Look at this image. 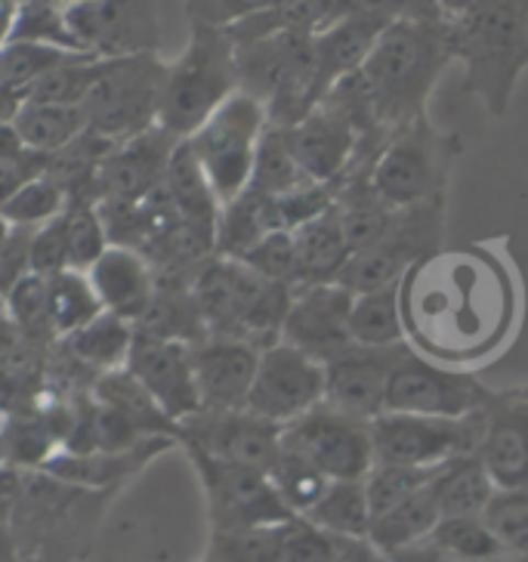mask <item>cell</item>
<instances>
[{
  "label": "cell",
  "mask_w": 528,
  "mask_h": 562,
  "mask_svg": "<svg viewBox=\"0 0 528 562\" xmlns=\"http://www.w3.org/2000/svg\"><path fill=\"white\" fill-rule=\"evenodd\" d=\"M510 281L488 254H432L402 279L405 334L427 359H470L495 347L510 322Z\"/></svg>",
  "instance_id": "6da1fadb"
},
{
  "label": "cell",
  "mask_w": 528,
  "mask_h": 562,
  "mask_svg": "<svg viewBox=\"0 0 528 562\" xmlns=\"http://www.w3.org/2000/svg\"><path fill=\"white\" fill-rule=\"evenodd\" d=\"M454 56L448 19H396L368 53L359 78L383 131H402L427 115V100Z\"/></svg>",
  "instance_id": "7a4b0ae2"
},
{
  "label": "cell",
  "mask_w": 528,
  "mask_h": 562,
  "mask_svg": "<svg viewBox=\"0 0 528 562\" xmlns=\"http://www.w3.org/2000/svg\"><path fill=\"white\" fill-rule=\"evenodd\" d=\"M448 37L451 56L463 66V90L495 117L507 115L528 68V0H476L448 19Z\"/></svg>",
  "instance_id": "3957f363"
},
{
  "label": "cell",
  "mask_w": 528,
  "mask_h": 562,
  "mask_svg": "<svg viewBox=\"0 0 528 562\" xmlns=\"http://www.w3.org/2000/svg\"><path fill=\"white\" fill-rule=\"evenodd\" d=\"M192 297L199 303L207 337L241 340L263 352L281 340L294 288L257 276L241 260L214 254L195 269Z\"/></svg>",
  "instance_id": "277c9868"
},
{
  "label": "cell",
  "mask_w": 528,
  "mask_h": 562,
  "mask_svg": "<svg viewBox=\"0 0 528 562\" xmlns=\"http://www.w3.org/2000/svg\"><path fill=\"white\" fill-rule=\"evenodd\" d=\"M232 93H238L235 41L226 29L192 25L189 47L167 66L158 127L177 139H189Z\"/></svg>",
  "instance_id": "5b68a950"
},
{
  "label": "cell",
  "mask_w": 528,
  "mask_h": 562,
  "mask_svg": "<svg viewBox=\"0 0 528 562\" xmlns=\"http://www.w3.org/2000/svg\"><path fill=\"white\" fill-rule=\"evenodd\" d=\"M238 90L266 109L269 124L294 127L315 109L313 34L279 32L235 44Z\"/></svg>",
  "instance_id": "8992f818"
},
{
  "label": "cell",
  "mask_w": 528,
  "mask_h": 562,
  "mask_svg": "<svg viewBox=\"0 0 528 562\" xmlns=\"http://www.w3.org/2000/svg\"><path fill=\"white\" fill-rule=\"evenodd\" d=\"M167 66L155 53L102 59L100 78L90 87L83 112L90 131L112 143H124L158 124Z\"/></svg>",
  "instance_id": "52a82bcc"
},
{
  "label": "cell",
  "mask_w": 528,
  "mask_h": 562,
  "mask_svg": "<svg viewBox=\"0 0 528 562\" xmlns=\"http://www.w3.org/2000/svg\"><path fill=\"white\" fill-rule=\"evenodd\" d=\"M454 155H458V136L439 133L424 115L386 139L371 180L380 199L396 211H405L446 195Z\"/></svg>",
  "instance_id": "ba28073f"
},
{
  "label": "cell",
  "mask_w": 528,
  "mask_h": 562,
  "mask_svg": "<svg viewBox=\"0 0 528 562\" xmlns=\"http://www.w3.org/2000/svg\"><path fill=\"white\" fill-rule=\"evenodd\" d=\"M266 127L269 117L263 105L238 90L189 136V146L195 151L220 207L248 189Z\"/></svg>",
  "instance_id": "9c48e42d"
},
{
  "label": "cell",
  "mask_w": 528,
  "mask_h": 562,
  "mask_svg": "<svg viewBox=\"0 0 528 562\" xmlns=\"http://www.w3.org/2000/svg\"><path fill=\"white\" fill-rule=\"evenodd\" d=\"M442 235H446V195L396 211L383 238L349 257L344 272L337 276V284H344L349 294L396 284L405 279L412 266L439 254Z\"/></svg>",
  "instance_id": "30bf717a"
},
{
  "label": "cell",
  "mask_w": 528,
  "mask_h": 562,
  "mask_svg": "<svg viewBox=\"0 0 528 562\" xmlns=\"http://www.w3.org/2000/svg\"><path fill=\"white\" fill-rule=\"evenodd\" d=\"M482 439V412L467 417L383 412L371 420L374 461L439 470L454 458L476 454Z\"/></svg>",
  "instance_id": "8fae6325"
},
{
  "label": "cell",
  "mask_w": 528,
  "mask_h": 562,
  "mask_svg": "<svg viewBox=\"0 0 528 562\" xmlns=\"http://www.w3.org/2000/svg\"><path fill=\"white\" fill-rule=\"evenodd\" d=\"M281 448L310 461L334 480H364L374 467L371 420L340 412L328 402L281 427Z\"/></svg>",
  "instance_id": "7c38bea8"
},
{
  "label": "cell",
  "mask_w": 528,
  "mask_h": 562,
  "mask_svg": "<svg viewBox=\"0 0 528 562\" xmlns=\"http://www.w3.org/2000/svg\"><path fill=\"white\" fill-rule=\"evenodd\" d=\"M492 396H495V390H488L473 374L451 371L446 364L427 359L414 347H405L390 374V383H386L383 412L467 417V414L482 412Z\"/></svg>",
  "instance_id": "4fadbf2b"
},
{
  "label": "cell",
  "mask_w": 528,
  "mask_h": 562,
  "mask_svg": "<svg viewBox=\"0 0 528 562\" xmlns=\"http://www.w3.org/2000/svg\"><path fill=\"white\" fill-rule=\"evenodd\" d=\"M199 463L201 480L211 495L216 531H250V529H279L284 522L297 519L281 504L279 492L260 470L223 463L192 451Z\"/></svg>",
  "instance_id": "5bb4252c"
},
{
  "label": "cell",
  "mask_w": 528,
  "mask_h": 562,
  "mask_svg": "<svg viewBox=\"0 0 528 562\" xmlns=\"http://www.w3.org/2000/svg\"><path fill=\"white\" fill-rule=\"evenodd\" d=\"M318 402H325V364L281 340L260 352L257 378L245 402L250 414L284 427Z\"/></svg>",
  "instance_id": "9a60e30c"
},
{
  "label": "cell",
  "mask_w": 528,
  "mask_h": 562,
  "mask_svg": "<svg viewBox=\"0 0 528 562\" xmlns=\"http://www.w3.org/2000/svg\"><path fill=\"white\" fill-rule=\"evenodd\" d=\"M63 16L78 47L102 59L151 53L158 41L151 0H66Z\"/></svg>",
  "instance_id": "2e32d148"
},
{
  "label": "cell",
  "mask_w": 528,
  "mask_h": 562,
  "mask_svg": "<svg viewBox=\"0 0 528 562\" xmlns=\"http://www.w3.org/2000/svg\"><path fill=\"white\" fill-rule=\"evenodd\" d=\"M192 451L223 463H238L269 473L281 454V427L248 408L235 412H199L180 424Z\"/></svg>",
  "instance_id": "e0dca14e"
},
{
  "label": "cell",
  "mask_w": 528,
  "mask_h": 562,
  "mask_svg": "<svg viewBox=\"0 0 528 562\" xmlns=\"http://www.w3.org/2000/svg\"><path fill=\"white\" fill-rule=\"evenodd\" d=\"M352 297L356 294H349L337 281L294 288L291 310L281 325V344L306 352L310 359L322 364L337 359L340 352L356 347L352 334H349Z\"/></svg>",
  "instance_id": "ac0fdd59"
},
{
  "label": "cell",
  "mask_w": 528,
  "mask_h": 562,
  "mask_svg": "<svg viewBox=\"0 0 528 562\" xmlns=\"http://www.w3.org/2000/svg\"><path fill=\"white\" fill-rule=\"evenodd\" d=\"M139 386L155 398V405L173 420L182 424L192 414L201 412L195 371H192V349L182 340H167L155 334H133L131 356L127 364Z\"/></svg>",
  "instance_id": "d6986e66"
},
{
  "label": "cell",
  "mask_w": 528,
  "mask_h": 562,
  "mask_svg": "<svg viewBox=\"0 0 528 562\" xmlns=\"http://www.w3.org/2000/svg\"><path fill=\"white\" fill-rule=\"evenodd\" d=\"M479 461L495 488H528V393H495L482 408Z\"/></svg>",
  "instance_id": "ffe728a7"
},
{
  "label": "cell",
  "mask_w": 528,
  "mask_h": 562,
  "mask_svg": "<svg viewBox=\"0 0 528 562\" xmlns=\"http://www.w3.org/2000/svg\"><path fill=\"white\" fill-rule=\"evenodd\" d=\"M408 344L398 347H349L325 364V402L340 412L374 420L386 405V383L398 356Z\"/></svg>",
  "instance_id": "44dd1931"
},
{
  "label": "cell",
  "mask_w": 528,
  "mask_h": 562,
  "mask_svg": "<svg viewBox=\"0 0 528 562\" xmlns=\"http://www.w3.org/2000/svg\"><path fill=\"white\" fill-rule=\"evenodd\" d=\"M192 349V371L199 386L201 412H235L245 408L257 378L260 349L229 337H204Z\"/></svg>",
  "instance_id": "7402d4cb"
},
{
  "label": "cell",
  "mask_w": 528,
  "mask_h": 562,
  "mask_svg": "<svg viewBox=\"0 0 528 562\" xmlns=\"http://www.w3.org/2000/svg\"><path fill=\"white\" fill-rule=\"evenodd\" d=\"M177 136L165 127H151L133 139L117 143L109 158L97 167V192L105 195L109 204H131L149 195L158 182L165 180L167 161L177 149Z\"/></svg>",
  "instance_id": "603a6c76"
},
{
  "label": "cell",
  "mask_w": 528,
  "mask_h": 562,
  "mask_svg": "<svg viewBox=\"0 0 528 562\" xmlns=\"http://www.w3.org/2000/svg\"><path fill=\"white\" fill-rule=\"evenodd\" d=\"M291 146L306 180L334 186L356 158L359 133L334 102L322 100L310 115L291 127Z\"/></svg>",
  "instance_id": "cb8c5ba5"
},
{
  "label": "cell",
  "mask_w": 528,
  "mask_h": 562,
  "mask_svg": "<svg viewBox=\"0 0 528 562\" xmlns=\"http://www.w3.org/2000/svg\"><path fill=\"white\" fill-rule=\"evenodd\" d=\"M386 25H390L386 19L371 16V13H352L340 19L337 25H330L328 32L315 34V102L322 100L334 83L364 66L368 53L374 50Z\"/></svg>",
  "instance_id": "d4e9b609"
},
{
  "label": "cell",
  "mask_w": 528,
  "mask_h": 562,
  "mask_svg": "<svg viewBox=\"0 0 528 562\" xmlns=\"http://www.w3.org/2000/svg\"><path fill=\"white\" fill-rule=\"evenodd\" d=\"M87 276L93 281V291L100 297L102 310L121 315L127 322H136L149 310L151 297H155V276H151L146 257L133 248L109 245V250L93 263Z\"/></svg>",
  "instance_id": "484cf974"
},
{
  "label": "cell",
  "mask_w": 528,
  "mask_h": 562,
  "mask_svg": "<svg viewBox=\"0 0 528 562\" xmlns=\"http://www.w3.org/2000/svg\"><path fill=\"white\" fill-rule=\"evenodd\" d=\"M294 241H297V288L337 281L352 257L334 204L322 216L310 220L306 226L294 229Z\"/></svg>",
  "instance_id": "4316f807"
},
{
  "label": "cell",
  "mask_w": 528,
  "mask_h": 562,
  "mask_svg": "<svg viewBox=\"0 0 528 562\" xmlns=\"http://www.w3.org/2000/svg\"><path fill=\"white\" fill-rule=\"evenodd\" d=\"M165 186L170 199L177 204V211L186 223L207 229L216 235V220H220V201H216L211 182L201 170L195 151L189 146V139H180L177 149L167 161Z\"/></svg>",
  "instance_id": "83f0119b"
},
{
  "label": "cell",
  "mask_w": 528,
  "mask_h": 562,
  "mask_svg": "<svg viewBox=\"0 0 528 562\" xmlns=\"http://www.w3.org/2000/svg\"><path fill=\"white\" fill-rule=\"evenodd\" d=\"M495 482L482 467L479 454H463L439 467L432 476V495L442 519L448 516H482L488 501L495 497Z\"/></svg>",
  "instance_id": "f1b7e54d"
},
{
  "label": "cell",
  "mask_w": 528,
  "mask_h": 562,
  "mask_svg": "<svg viewBox=\"0 0 528 562\" xmlns=\"http://www.w3.org/2000/svg\"><path fill=\"white\" fill-rule=\"evenodd\" d=\"M13 124L25 149L41 155L68 149L78 136L90 131V117L81 105H50V102H22Z\"/></svg>",
  "instance_id": "f546056e"
},
{
  "label": "cell",
  "mask_w": 528,
  "mask_h": 562,
  "mask_svg": "<svg viewBox=\"0 0 528 562\" xmlns=\"http://www.w3.org/2000/svg\"><path fill=\"white\" fill-rule=\"evenodd\" d=\"M349 334L356 347H398L405 344L402 281L352 297Z\"/></svg>",
  "instance_id": "4dcf8cb0"
},
{
  "label": "cell",
  "mask_w": 528,
  "mask_h": 562,
  "mask_svg": "<svg viewBox=\"0 0 528 562\" xmlns=\"http://www.w3.org/2000/svg\"><path fill=\"white\" fill-rule=\"evenodd\" d=\"M439 519H442V513H439V504H436V495H432V482H429L427 488H420L417 495L402 501L390 513L378 516L371 522L368 541L383 553L405 550V547L427 541L432 529L439 526Z\"/></svg>",
  "instance_id": "1f68e13d"
},
{
  "label": "cell",
  "mask_w": 528,
  "mask_h": 562,
  "mask_svg": "<svg viewBox=\"0 0 528 562\" xmlns=\"http://www.w3.org/2000/svg\"><path fill=\"white\" fill-rule=\"evenodd\" d=\"M303 519L330 531L334 538H368L371 507L364 495V480H334Z\"/></svg>",
  "instance_id": "d6a6232c"
},
{
  "label": "cell",
  "mask_w": 528,
  "mask_h": 562,
  "mask_svg": "<svg viewBox=\"0 0 528 562\" xmlns=\"http://www.w3.org/2000/svg\"><path fill=\"white\" fill-rule=\"evenodd\" d=\"M133 334L136 331H131L127 318L102 313L87 328L68 334L66 347L75 362L87 364V368H100V371H115L117 364H127Z\"/></svg>",
  "instance_id": "836d02e7"
},
{
  "label": "cell",
  "mask_w": 528,
  "mask_h": 562,
  "mask_svg": "<svg viewBox=\"0 0 528 562\" xmlns=\"http://www.w3.org/2000/svg\"><path fill=\"white\" fill-rule=\"evenodd\" d=\"M47 310H50L53 334H66V337L87 328L93 318L105 313L90 276L78 269H63L47 279Z\"/></svg>",
  "instance_id": "e575fe53"
},
{
  "label": "cell",
  "mask_w": 528,
  "mask_h": 562,
  "mask_svg": "<svg viewBox=\"0 0 528 562\" xmlns=\"http://www.w3.org/2000/svg\"><path fill=\"white\" fill-rule=\"evenodd\" d=\"M306 180V173L300 170L291 146V127H276L269 124L260 136L257 158H254V173H250L248 189L257 195H281L291 192Z\"/></svg>",
  "instance_id": "d590c367"
},
{
  "label": "cell",
  "mask_w": 528,
  "mask_h": 562,
  "mask_svg": "<svg viewBox=\"0 0 528 562\" xmlns=\"http://www.w3.org/2000/svg\"><path fill=\"white\" fill-rule=\"evenodd\" d=\"M448 562H488L507 553L482 516H448L427 538Z\"/></svg>",
  "instance_id": "8d00e7d4"
},
{
  "label": "cell",
  "mask_w": 528,
  "mask_h": 562,
  "mask_svg": "<svg viewBox=\"0 0 528 562\" xmlns=\"http://www.w3.org/2000/svg\"><path fill=\"white\" fill-rule=\"evenodd\" d=\"M102 68V56L78 53L63 66L50 68L25 90V102H50V105H83L90 87L97 83Z\"/></svg>",
  "instance_id": "74e56055"
},
{
  "label": "cell",
  "mask_w": 528,
  "mask_h": 562,
  "mask_svg": "<svg viewBox=\"0 0 528 562\" xmlns=\"http://www.w3.org/2000/svg\"><path fill=\"white\" fill-rule=\"evenodd\" d=\"M97 398H100L102 405H109V408L124 414V417H131L133 424L143 432L173 430V420L155 405V398L139 386V381L133 378L127 368L124 371H109L97 383Z\"/></svg>",
  "instance_id": "f35d334b"
},
{
  "label": "cell",
  "mask_w": 528,
  "mask_h": 562,
  "mask_svg": "<svg viewBox=\"0 0 528 562\" xmlns=\"http://www.w3.org/2000/svg\"><path fill=\"white\" fill-rule=\"evenodd\" d=\"M266 476L272 482V488L279 492L281 504L294 516H306V513L313 510L315 504H318V497L325 495L330 485V480L322 470H315L313 463L291 454V451H284V448H281L279 461L272 463V470Z\"/></svg>",
  "instance_id": "ab89813d"
},
{
  "label": "cell",
  "mask_w": 528,
  "mask_h": 562,
  "mask_svg": "<svg viewBox=\"0 0 528 562\" xmlns=\"http://www.w3.org/2000/svg\"><path fill=\"white\" fill-rule=\"evenodd\" d=\"M439 470H420V467H398V463H374L364 476V495L371 507V522L398 507L402 501L427 488Z\"/></svg>",
  "instance_id": "60d3db41"
},
{
  "label": "cell",
  "mask_w": 528,
  "mask_h": 562,
  "mask_svg": "<svg viewBox=\"0 0 528 562\" xmlns=\"http://www.w3.org/2000/svg\"><path fill=\"white\" fill-rule=\"evenodd\" d=\"M75 50H63L53 44H37V41H7V47L0 50V83L13 87V90H29L41 75H47L50 68L63 66Z\"/></svg>",
  "instance_id": "b9f144b4"
},
{
  "label": "cell",
  "mask_w": 528,
  "mask_h": 562,
  "mask_svg": "<svg viewBox=\"0 0 528 562\" xmlns=\"http://www.w3.org/2000/svg\"><path fill=\"white\" fill-rule=\"evenodd\" d=\"M68 192L56 180H50L47 173L37 180L25 182L13 199L0 207V216L10 226H44L50 223L53 216H59L66 211Z\"/></svg>",
  "instance_id": "7bdbcfd3"
},
{
  "label": "cell",
  "mask_w": 528,
  "mask_h": 562,
  "mask_svg": "<svg viewBox=\"0 0 528 562\" xmlns=\"http://www.w3.org/2000/svg\"><path fill=\"white\" fill-rule=\"evenodd\" d=\"M482 519L507 553L528 560V488H497Z\"/></svg>",
  "instance_id": "ee69618b"
},
{
  "label": "cell",
  "mask_w": 528,
  "mask_h": 562,
  "mask_svg": "<svg viewBox=\"0 0 528 562\" xmlns=\"http://www.w3.org/2000/svg\"><path fill=\"white\" fill-rule=\"evenodd\" d=\"M66 245L68 269L90 272L93 263L109 250V229L97 207L90 204L66 207Z\"/></svg>",
  "instance_id": "f6af8a7d"
},
{
  "label": "cell",
  "mask_w": 528,
  "mask_h": 562,
  "mask_svg": "<svg viewBox=\"0 0 528 562\" xmlns=\"http://www.w3.org/2000/svg\"><path fill=\"white\" fill-rule=\"evenodd\" d=\"M7 315L13 318L19 331L32 337L34 344H44L53 337L50 310H47V279L29 272L25 279L16 281V288L7 294Z\"/></svg>",
  "instance_id": "bcb514c9"
},
{
  "label": "cell",
  "mask_w": 528,
  "mask_h": 562,
  "mask_svg": "<svg viewBox=\"0 0 528 562\" xmlns=\"http://www.w3.org/2000/svg\"><path fill=\"white\" fill-rule=\"evenodd\" d=\"M257 276L297 288V241L294 232H266L263 238L238 257Z\"/></svg>",
  "instance_id": "7dc6e473"
},
{
  "label": "cell",
  "mask_w": 528,
  "mask_h": 562,
  "mask_svg": "<svg viewBox=\"0 0 528 562\" xmlns=\"http://www.w3.org/2000/svg\"><path fill=\"white\" fill-rule=\"evenodd\" d=\"M279 541L281 526L279 529L216 531L214 547L204 562H279Z\"/></svg>",
  "instance_id": "c3c4849f"
},
{
  "label": "cell",
  "mask_w": 528,
  "mask_h": 562,
  "mask_svg": "<svg viewBox=\"0 0 528 562\" xmlns=\"http://www.w3.org/2000/svg\"><path fill=\"white\" fill-rule=\"evenodd\" d=\"M337 541L330 531L318 529L310 519H291L281 526L279 562H334L337 557Z\"/></svg>",
  "instance_id": "681fc988"
},
{
  "label": "cell",
  "mask_w": 528,
  "mask_h": 562,
  "mask_svg": "<svg viewBox=\"0 0 528 562\" xmlns=\"http://www.w3.org/2000/svg\"><path fill=\"white\" fill-rule=\"evenodd\" d=\"M34 276L50 279L56 272L68 269V245H66V211L53 216L50 223L37 226L32 232V248H29Z\"/></svg>",
  "instance_id": "f907efd6"
},
{
  "label": "cell",
  "mask_w": 528,
  "mask_h": 562,
  "mask_svg": "<svg viewBox=\"0 0 528 562\" xmlns=\"http://www.w3.org/2000/svg\"><path fill=\"white\" fill-rule=\"evenodd\" d=\"M279 0H186V10L192 25H211V29H232L245 19L276 7Z\"/></svg>",
  "instance_id": "816d5d0a"
},
{
  "label": "cell",
  "mask_w": 528,
  "mask_h": 562,
  "mask_svg": "<svg viewBox=\"0 0 528 562\" xmlns=\"http://www.w3.org/2000/svg\"><path fill=\"white\" fill-rule=\"evenodd\" d=\"M50 167V155L41 151H22L16 158H0V207L16 195L25 182L44 177Z\"/></svg>",
  "instance_id": "f5cc1de1"
},
{
  "label": "cell",
  "mask_w": 528,
  "mask_h": 562,
  "mask_svg": "<svg viewBox=\"0 0 528 562\" xmlns=\"http://www.w3.org/2000/svg\"><path fill=\"white\" fill-rule=\"evenodd\" d=\"M334 562H386V553L378 550L368 538H340Z\"/></svg>",
  "instance_id": "db71d44e"
},
{
  "label": "cell",
  "mask_w": 528,
  "mask_h": 562,
  "mask_svg": "<svg viewBox=\"0 0 528 562\" xmlns=\"http://www.w3.org/2000/svg\"><path fill=\"white\" fill-rule=\"evenodd\" d=\"M386 562H446V557L429 544V541H420V544L405 547V550L386 553Z\"/></svg>",
  "instance_id": "11a10c76"
},
{
  "label": "cell",
  "mask_w": 528,
  "mask_h": 562,
  "mask_svg": "<svg viewBox=\"0 0 528 562\" xmlns=\"http://www.w3.org/2000/svg\"><path fill=\"white\" fill-rule=\"evenodd\" d=\"M22 102H25V93H22V90H13V87L0 83V124H13L19 115V109H22Z\"/></svg>",
  "instance_id": "9f6ffc18"
},
{
  "label": "cell",
  "mask_w": 528,
  "mask_h": 562,
  "mask_svg": "<svg viewBox=\"0 0 528 562\" xmlns=\"http://www.w3.org/2000/svg\"><path fill=\"white\" fill-rule=\"evenodd\" d=\"M25 149L22 136H19L16 124H0V158H16Z\"/></svg>",
  "instance_id": "6f0895ef"
},
{
  "label": "cell",
  "mask_w": 528,
  "mask_h": 562,
  "mask_svg": "<svg viewBox=\"0 0 528 562\" xmlns=\"http://www.w3.org/2000/svg\"><path fill=\"white\" fill-rule=\"evenodd\" d=\"M13 22H16V10H13V3H0V44H7V41H10V34H13Z\"/></svg>",
  "instance_id": "680465c9"
},
{
  "label": "cell",
  "mask_w": 528,
  "mask_h": 562,
  "mask_svg": "<svg viewBox=\"0 0 528 562\" xmlns=\"http://www.w3.org/2000/svg\"><path fill=\"white\" fill-rule=\"evenodd\" d=\"M439 3V10H442V16L446 19H454V16H461L463 10H470L476 0H436Z\"/></svg>",
  "instance_id": "91938a15"
},
{
  "label": "cell",
  "mask_w": 528,
  "mask_h": 562,
  "mask_svg": "<svg viewBox=\"0 0 528 562\" xmlns=\"http://www.w3.org/2000/svg\"><path fill=\"white\" fill-rule=\"evenodd\" d=\"M10 232H13V226L0 216V250H3V245H7V238H10Z\"/></svg>",
  "instance_id": "94428289"
},
{
  "label": "cell",
  "mask_w": 528,
  "mask_h": 562,
  "mask_svg": "<svg viewBox=\"0 0 528 562\" xmlns=\"http://www.w3.org/2000/svg\"><path fill=\"white\" fill-rule=\"evenodd\" d=\"M7 318V297H0V322Z\"/></svg>",
  "instance_id": "6125c7cd"
},
{
  "label": "cell",
  "mask_w": 528,
  "mask_h": 562,
  "mask_svg": "<svg viewBox=\"0 0 528 562\" xmlns=\"http://www.w3.org/2000/svg\"><path fill=\"white\" fill-rule=\"evenodd\" d=\"M523 393H528V383H526V386H523Z\"/></svg>",
  "instance_id": "be15d7a7"
},
{
  "label": "cell",
  "mask_w": 528,
  "mask_h": 562,
  "mask_svg": "<svg viewBox=\"0 0 528 562\" xmlns=\"http://www.w3.org/2000/svg\"><path fill=\"white\" fill-rule=\"evenodd\" d=\"M0 436H3V430H0Z\"/></svg>",
  "instance_id": "e7e4bbea"
}]
</instances>
